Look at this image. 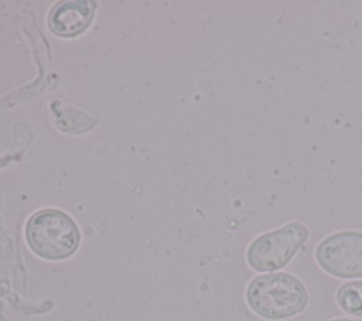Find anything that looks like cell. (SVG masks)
I'll return each mask as SVG.
<instances>
[{"label": "cell", "instance_id": "cell-1", "mask_svg": "<svg viewBox=\"0 0 362 321\" xmlns=\"http://www.w3.org/2000/svg\"><path fill=\"white\" fill-rule=\"evenodd\" d=\"M246 303L259 317L281 321L305 310L310 294L301 279L288 272L255 276L246 287Z\"/></svg>", "mask_w": 362, "mask_h": 321}, {"label": "cell", "instance_id": "cell-2", "mask_svg": "<svg viewBox=\"0 0 362 321\" xmlns=\"http://www.w3.org/2000/svg\"><path fill=\"white\" fill-rule=\"evenodd\" d=\"M310 238L308 226L301 221H288L281 226L257 235L246 249V262L257 273L283 270Z\"/></svg>", "mask_w": 362, "mask_h": 321}, {"label": "cell", "instance_id": "cell-3", "mask_svg": "<svg viewBox=\"0 0 362 321\" xmlns=\"http://www.w3.org/2000/svg\"><path fill=\"white\" fill-rule=\"evenodd\" d=\"M25 238L30 249L47 260L66 259L79 245L78 226L69 215L58 209L35 212L27 222Z\"/></svg>", "mask_w": 362, "mask_h": 321}, {"label": "cell", "instance_id": "cell-4", "mask_svg": "<svg viewBox=\"0 0 362 321\" xmlns=\"http://www.w3.org/2000/svg\"><path fill=\"white\" fill-rule=\"evenodd\" d=\"M314 259L335 279H362V230L342 229L324 236L314 249Z\"/></svg>", "mask_w": 362, "mask_h": 321}, {"label": "cell", "instance_id": "cell-5", "mask_svg": "<svg viewBox=\"0 0 362 321\" xmlns=\"http://www.w3.org/2000/svg\"><path fill=\"white\" fill-rule=\"evenodd\" d=\"M93 11L95 4L90 1H66L52 10L48 25L59 37H75L88 28Z\"/></svg>", "mask_w": 362, "mask_h": 321}, {"label": "cell", "instance_id": "cell-6", "mask_svg": "<svg viewBox=\"0 0 362 321\" xmlns=\"http://www.w3.org/2000/svg\"><path fill=\"white\" fill-rule=\"evenodd\" d=\"M338 307L354 317H362V279L349 280L335 291Z\"/></svg>", "mask_w": 362, "mask_h": 321}, {"label": "cell", "instance_id": "cell-7", "mask_svg": "<svg viewBox=\"0 0 362 321\" xmlns=\"http://www.w3.org/2000/svg\"><path fill=\"white\" fill-rule=\"evenodd\" d=\"M329 321H354V320H349V318H345V317H337V318H332Z\"/></svg>", "mask_w": 362, "mask_h": 321}]
</instances>
